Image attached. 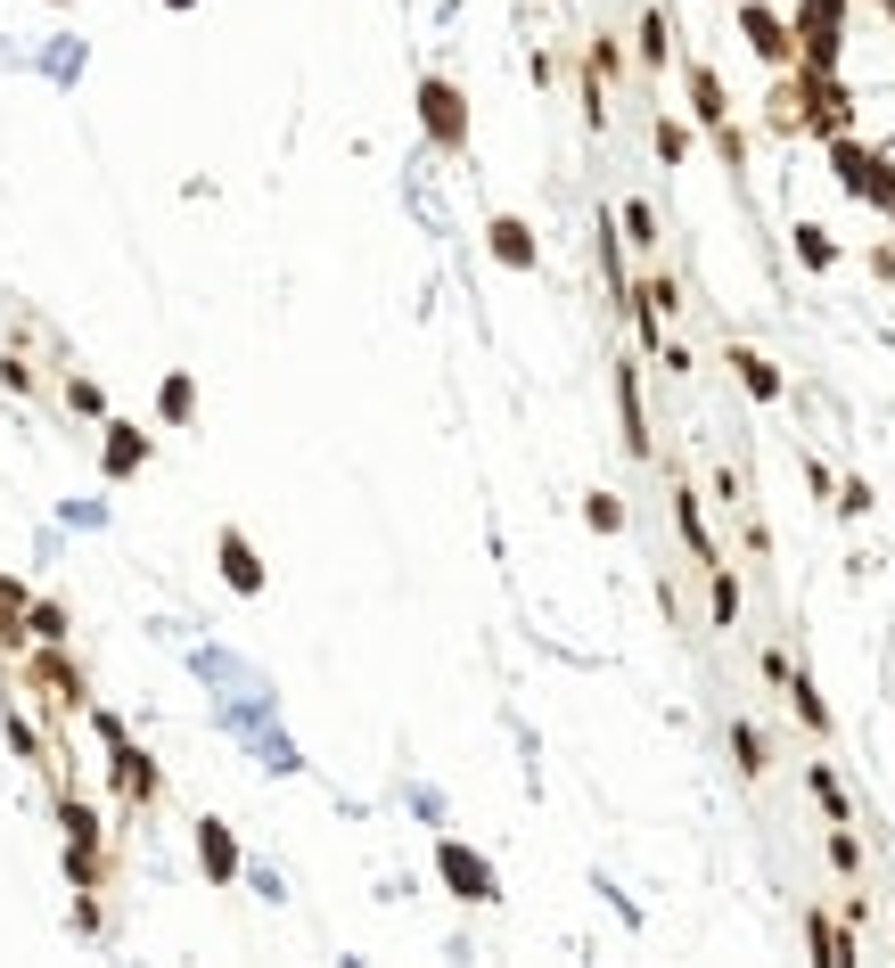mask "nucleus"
<instances>
[{
  "mask_svg": "<svg viewBox=\"0 0 895 968\" xmlns=\"http://www.w3.org/2000/svg\"><path fill=\"white\" fill-rule=\"evenodd\" d=\"M99 739L115 747V788H124L131 813H140V804H156V772H149V755L124 739V723H115V714H99Z\"/></svg>",
  "mask_w": 895,
  "mask_h": 968,
  "instance_id": "f257e3e1",
  "label": "nucleus"
},
{
  "mask_svg": "<svg viewBox=\"0 0 895 968\" xmlns=\"http://www.w3.org/2000/svg\"><path fill=\"white\" fill-rule=\"evenodd\" d=\"M25 682H34L41 698H50V714H58V723L91 706V698H83V673L66 665V657H58V640H50V657H34V665H25Z\"/></svg>",
  "mask_w": 895,
  "mask_h": 968,
  "instance_id": "f03ea898",
  "label": "nucleus"
},
{
  "mask_svg": "<svg viewBox=\"0 0 895 968\" xmlns=\"http://www.w3.org/2000/svg\"><path fill=\"white\" fill-rule=\"evenodd\" d=\"M419 107H428V131H436V140H444V149H461V91H452V82H428V91H419Z\"/></svg>",
  "mask_w": 895,
  "mask_h": 968,
  "instance_id": "7ed1b4c3",
  "label": "nucleus"
},
{
  "mask_svg": "<svg viewBox=\"0 0 895 968\" xmlns=\"http://www.w3.org/2000/svg\"><path fill=\"white\" fill-rule=\"evenodd\" d=\"M444 870H452V887H461L468 903H486V894H493V870H486V862H468L461 845H444Z\"/></svg>",
  "mask_w": 895,
  "mask_h": 968,
  "instance_id": "20e7f679",
  "label": "nucleus"
},
{
  "mask_svg": "<svg viewBox=\"0 0 895 968\" xmlns=\"http://www.w3.org/2000/svg\"><path fill=\"white\" fill-rule=\"evenodd\" d=\"M223 566H230V583H239V591H263V566H255V550H247L239 534H223Z\"/></svg>",
  "mask_w": 895,
  "mask_h": 968,
  "instance_id": "39448f33",
  "label": "nucleus"
},
{
  "mask_svg": "<svg viewBox=\"0 0 895 968\" xmlns=\"http://www.w3.org/2000/svg\"><path fill=\"white\" fill-rule=\"evenodd\" d=\"M493 255H502V263H534V239H526V222H493Z\"/></svg>",
  "mask_w": 895,
  "mask_h": 968,
  "instance_id": "423d86ee",
  "label": "nucleus"
},
{
  "mask_svg": "<svg viewBox=\"0 0 895 968\" xmlns=\"http://www.w3.org/2000/svg\"><path fill=\"white\" fill-rule=\"evenodd\" d=\"M731 370L747 378V394H765V403H772V394H781V378H772V361H756V354H731Z\"/></svg>",
  "mask_w": 895,
  "mask_h": 968,
  "instance_id": "0eeeda50",
  "label": "nucleus"
},
{
  "mask_svg": "<svg viewBox=\"0 0 895 968\" xmlns=\"http://www.w3.org/2000/svg\"><path fill=\"white\" fill-rule=\"evenodd\" d=\"M691 99H698V115H707V124H723V91H715V75H691Z\"/></svg>",
  "mask_w": 895,
  "mask_h": 968,
  "instance_id": "6e6552de",
  "label": "nucleus"
},
{
  "mask_svg": "<svg viewBox=\"0 0 895 968\" xmlns=\"http://www.w3.org/2000/svg\"><path fill=\"white\" fill-rule=\"evenodd\" d=\"M131 460H149V444H131V428H115V451H108V468H115V476H124Z\"/></svg>",
  "mask_w": 895,
  "mask_h": 968,
  "instance_id": "1a4fd4ad",
  "label": "nucleus"
}]
</instances>
